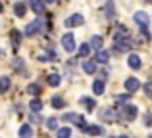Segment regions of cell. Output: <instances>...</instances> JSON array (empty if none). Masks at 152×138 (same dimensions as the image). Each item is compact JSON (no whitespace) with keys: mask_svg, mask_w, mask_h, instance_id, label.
<instances>
[{"mask_svg":"<svg viewBox=\"0 0 152 138\" xmlns=\"http://www.w3.org/2000/svg\"><path fill=\"white\" fill-rule=\"evenodd\" d=\"M46 29V23H45V17H39L37 21H33V23H29V25L25 27V35L27 37H33V35H37V33H41V31H45Z\"/></svg>","mask_w":152,"mask_h":138,"instance_id":"6da1fadb","label":"cell"},{"mask_svg":"<svg viewBox=\"0 0 152 138\" xmlns=\"http://www.w3.org/2000/svg\"><path fill=\"white\" fill-rule=\"evenodd\" d=\"M139 109L135 108V105H123L121 111H119V117H121L123 121H133L135 117H137Z\"/></svg>","mask_w":152,"mask_h":138,"instance_id":"7a4b0ae2","label":"cell"},{"mask_svg":"<svg viewBox=\"0 0 152 138\" xmlns=\"http://www.w3.org/2000/svg\"><path fill=\"white\" fill-rule=\"evenodd\" d=\"M62 46H64L66 52H73V50H75V38H73L71 33H66L62 37Z\"/></svg>","mask_w":152,"mask_h":138,"instance_id":"3957f363","label":"cell"},{"mask_svg":"<svg viewBox=\"0 0 152 138\" xmlns=\"http://www.w3.org/2000/svg\"><path fill=\"white\" fill-rule=\"evenodd\" d=\"M133 19H135V23H137L141 29H148V21H150V19H148V15H146L145 12H137Z\"/></svg>","mask_w":152,"mask_h":138,"instance_id":"277c9868","label":"cell"},{"mask_svg":"<svg viewBox=\"0 0 152 138\" xmlns=\"http://www.w3.org/2000/svg\"><path fill=\"white\" fill-rule=\"evenodd\" d=\"M85 23V17L81 14H73L71 17L66 19V27H77V25H83Z\"/></svg>","mask_w":152,"mask_h":138,"instance_id":"5b68a950","label":"cell"},{"mask_svg":"<svg viewBox=\"0 0 152 138\" xmlns=\"http://www.w3.org/2000/svg\"><path fill=\"white\" fill-rule=\"evenodd\" d=\"M64 121H73L75 125H79L81 129H85V119L81 115H75V113H66L64 115Z\"/></svg>","mask_w":152,"mask_h":138,"instance_id":"8992f818","label":"cell"},{"mask_svg":"<svg viewBox=\"0 0 152 138\" xmlns=\"http://www.w3.org/2000/svg\"><path fill=\"white\" fill-rule=\"evenodd\" d=\"M141 88V82H139V79H135V77H129L125 81V90L127 92H135V90H139Z\"/></svg>","mask_w":152,"mask_h":138,"instance_id":"52a82bcc","label":"cell"},{"mask_svg":"<svg viewBox=\"0 0 152 138\" xmlns=\"http://www.w3.org/2000/svg\"><path fill=\"white\" fill-rule=\"evenodd\" d=\"M29 6L35 14H39V15L45 14V2H42V0H29Z\"/></svg>","mask_w":152,"mask_h":138,"instance_id":"ba28073f","label":"cell"},{"mask_svg":"<svg viewBox=\"0 0 152 138\" xmlns=\"http://www.w3.org/2000/svg\"><path fill=\"white\" fill-rule=\"evenodd\" d=\"M127 64H129V67L131 69H141V56L139 54H131L129 58H127Z\"/></svg>","mask_w":152,"mask_h":138,"instance_id":"9c48e42d","label":"cell"},{"mask_svg":"<svg viewBox=\"0 0 152 138\" xmlns=\"http://www.w3.org/2000/svg\"><path fill=\"white\" fill-rule=\"evenodd\" d=\"M100 117H102L104 121H110V123H114V121L118 119V117H115V111H114V109H104Z\"/></svg>","mask_w":152,"mask_h":138,"instance_id":"30bf717a","label":"cell"},{"mask_svg":"<svg viewBox=\"0 0 152 138\" xmlns=\"http://www.w3.org/2000/svg\"><path fill=\"white\" fill-rule=\"evenodd\" d=\"M108 60H110V52H106V50H98V54H96V61H98V64H108Z\"/></svg>","mask_w":152,"mask_h":138,"instance_id":"8fae6325","label":"cell"},{"mask_svg":"<svg viewBox=\"0 0 152 138\" xmlns=\"http://www.w3.org/2000/svg\"><path fill=\"white\" fill-rule=\"evenodd\" d=\"M119 38H129V31H127L125 27H121V25L115 29V40H119Z\"/></svg>","mask_w":152,"mask_h":138,"instance_id":"7c38bea8","label":"cell"},{"mask_svg":"<svg viewBox=\"0 0 152 138\" xmlns=\"http://www.w3.org/2000/svg\"><path fill=\"white\" fill-rule=\"evenodd\" d=\"M25 10H27L25 4H21V2H18V4L14 6V14L18 15V17H23V15H25Z\"/></svg>","mask_w":152,"mask_h":138,"instance_id":"4fadbf2b","label":"cell"},{"mask_svg":"<svg viewBox=\"0 0 152 138\" xmlns=\"http://www.w3.org/2000/svg\"><path fill=\"white\" fill-rule=\"evenodd\" d=\"M83 131L87 132V134H102V127H96V125H91V127H85Z\"/></svg>","mask_w":152,"mask_h":138,"instance_id":"5bb4252c","label":"cell"},{"mask_svg":"<svg viewBox=\"0 0 152 138\" xmlns=\"http://www.w3.org/2000/svg\"><path fill=\"white\" fill-rule=\"evenodd\" d=\"M8 88H10V77H0V92H8Z\"/></svg>","mask_w":152,"mask_h":138,"instance_id":"9a60e30c","label":"cell"},{"mask_svg":"<svg viewBox=\"0 0 152 138\" xmlns=\"http://www.w3.org/2000/svg\"><path fill=\"white\" fill-rule=\"evenodd\" d=\"M60 82H62V77H60V75H56V73L48 75V85L50 86H58Z\"/></svg>","mask_w":152,"mask_h":138,"instance_id":"2e32d148","label":"cell"},{"mask_svg":"<svg viewBox=\"0 0 152 138\" xmlns=\"http://www.w3.org/2000/svg\"><path fill=\"white\" fill-rule=\"evenodd\" d=\"M131 48L129 42H121V40H115V50L118 52H127V50Z\"/></svg>","mask_w":152,"mask_h":138,"instance_id":"e0dca14e","label":"cell"},{"mask_svg":"<svg viewBox=\"0 0 152 138\" xmlns=\"http://www.w3.org/2000/svg\"><path fill=\"white\" fill-rule=\"evenodd\" d=\"M93 92L98 94V96L104 92V82H102V81H94V82H93Z\"/></svg>","mask_w":152,"mask_h":138,"instance_id":"ac0fdd59","label":"cell"},{"mask_svg":"<svg viewBox=\"0 0 152 138\" xmlns=\"http://www.w3.org/2000/svg\"><path fill=\"white\" fill-rule=\"evenodd\" d=\"M19 136H33V129H31V125H23L21 129H19Z\"/></svg>","mask_w":152,"mask_h":138,"instance_id":"d6986e66","label":"cell"},{"mask_svg":"<svg viewBox=\"0 0 152 138\" xmlns=\"http://www.w3.org/2000/svg\"><path fill=\"white\" fill-rule=\"evenodd\" d=\"M83 69H85V73L93 75L94 71H96V65H94L93 61H83Z\"/></svg>","mask_w":152,"mask_h":138,"instance_id":"ffe728a7","label":"cell"},{"mask_svg":"<svg viewBox=\"0 0 152 138\" xmlns=\"http://www.w3.org/2000/svg\"><path fill=\"white\" fill-rule=\"evenodd\" d=\"M91 44H93V48H94V50H100V46H102V37L94 35V37L91 38Z\"/></svg>","mask_w":152,"mask_h":138,"instance_id":"44dd1931","label":"cell"},{"mask_svg":"<svg viewBox=\"0 0 152 138\" xmlns=\"http://www.w3.org/2000/svg\"><path fill=\"white\" fill-rule=\"evenodd\" d=\"M29 108H31V111L39 113V111H41V109H42V102H41V100H33V102H31V104H29Z\"/></svg>","mask_w":152,"mask_h":138,"instance_id":"7402d4cb","label":"cell"},{"mask_svg":"<svg viewBox=\"0 0 152 138\" xmlns=\"http://www.w3.org/2000/svg\"><path fill=\"white\" fill-rule=\"evenodd\" d=\"M19 38H21V35H19L18 31H12V42H14V50L19 48Z\"/></svg>","mask_w":152,"mask_h":138,"instance_id":"603a6c76","label":"cell"},{"mask_svg":"<svg viewBox=\"0 0 152 138\" xmlns=\"http://www.w3.org/2000/svg\"><path fill=\"white\" fill-rule=\"evenodd\" d=\"M52 105H54L56 109H62L64 105H66V102H64L60 96H54V98H52Z\"/></svg>","mask_w":152,"mask_h":138,"instance_id":"cb8c5ba5","label":"cell"},{"mask_svg":"<svg viewBox=\"0 0 152 138\" xmlns=\"http://www.w3.org/2000/svg\"><path fill=\"white\" fill-rule=\"evenodd\" d=\"M91 54V46L89 44H81V48H79V58H87Z\"/></svg>","mask_w":152,"mask_h":138,"instance_id":"d4e9b609","label":"cell"},{"mask_svg":"<svg viewBox=\"0 0 152 138\" xmlns=\"http://www.w3.org/2000/svg\"><path fill=\"white\" fill-rule=\"evenodd\" d=\"M27 92H29V94H33V96H37V94H41V86L33 82V85H29V86H27Z\"/></svg>","mask_w":152,"mask_h":138,"instance_id":"484cf974","label":"cell"},{"mask_svg":"<svg viewBox=\"0 0 152 138\" xmlns=\"http://www.w3.org/2000/svg\"><path fill=\"white\" fill-rule=\"evenodd\" d=\"M81 102H83V104L87 105V109H89V111H93V108H94V105H96V104H94L93 100H89V98H83Z\"/></svg>","mask_w":152,"mask_h":138,"instance_id":"4316f807","label":"cell"},{"mask_svg":"<svg viewBox=\"0 0 152 138\" xmlns=\"http://www.w3.org/2000/svg\"><path fill=\"white\" fill-rule=\"evenodd\" d=\"M46 127H48V129H52V131H54V129L58 127V121H56L54 117H48V121H46Z\"/></svg>","mask_w":152,"mask_h":138,"instance_id":"83f0119b","label":"cell"},{"mask_svg":"<svg viewBox=\"0 0 152 138\" xmlns=\"http://www.w3.org/2000/svg\"><path fill=\"white\" fill-rule=\"evenodd\" d=\"M58 136L60 138H67V136H71V131H69V129H60V131H58Z\"/></svg>","mask_w":152,"mask_h":138,"instance_id":"f1b7e54d","label":"cell"},{"mask_svg":"<svg viewBox=\"0 0 152 138\" xmlns=\"http://www.w3.org/2000/svg\"><path fill=\"white\" fill-rule=\"evenodd\" d=\"M106 17H114V6H112V2H108L106 4Z\"/></svg>","mask_w":152,"mask_h":138,"instance_id":"f546056e","label":"cell"},{"mask_svg":"<svg viewBox=\"0 0 152 138\" xmlns=\"http://www.w3.org/2000/svg\"><path fill=\"white\" fill-rule=\"evenodd\" d=\"M145 92H146V94H148V96L152 98V81H148V82L145 85Z\"/></svg>","mask_w":152,"mask_h":138,"instance_id":"4dcf8cb0","label":"cell"},{"mask_svg":"<svg viewBox=\"0 0 152 138\" xmlns=\"http://www.w3.org/2000/svg\"><path fill=\"white\" fill-rule=\"evenodd\" d=\"M14 67H15V69H21V67H23V60H21V58H15Z\"/></svg>","mask_w":152,"mask_h":138,"instance_id":"1f68e13d","label":"cell"},{"mask_svg":"<svg viewBox=\"0 0 152 138\" xmlns=\"http://www.w3.org/2000/svg\"><path fill=\"white\" fill-rule=\"evenodd\" d=\"M46 2H50V4H54V2H58V0H46Z\"/></svg>","mask_w":152,"mask_h":138,"instance_id":"d6a6232c","label":"cell"},{"mask_svg":"<svg viewBox=\"0 0 152 138\" xmlns=\"http://www.w3.org/2000/svg\"><path fill=\"white\" fill-rule=\"evenodd\" d=\"M2 10H4V8H2V4H0V14H2Z\"/></svg>","mask_w":152,"mask_h":138,"instance_id":"836d02e7","label":"cell"},{"mask_svg":"<svg viewBox=\"0 0 152 138\" xmlns=\"http://www.w3.org/2000/svg\"><path fill=\"white\" fill-rule=\"evenodd\" d=\"M0 56H2V50H0Z\"/></svg>","mask_w":152,"mask_h":138,"instance_id":"e575fe53","label":"cell"}]
</instances>
